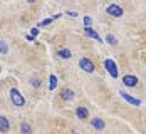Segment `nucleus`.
<instances>
[{"mask_svg":"<svg viewBox=\"0 0 146 134\" xmlns=\"http://www.w3.org/2000/svg\"><path fill=\"white\" fill-rule=\"evenodd\" d=\"M20 133L22 134H32V127H30V124L22 122V124H20Z\"/></svg>","mask_w":146,"mask_h":134,"instance_id":"4468645a","label":"nucleus"},{"mask_svg":"<svg viewBox=\"0 0 146 134\" xmlns=\"http://www.w3.org/2000/svg\"><path fill=\"white\" fill-rule=\"evenodd\" d=\"M106 12H108V15H111V17H121V15L124 14V10L117 3H109L108 9H106Z\"/></svg>","mask_w":146,"mask_h":134,"instance_id":"7ed1b4c3","label":"nucleus"},{"mask_svg":"<svg viewBox=\"0 0 146 134\" xmlns=\"http://www.w3.org/2000/svg\"><path fill=\"white\" fill-rule=\"evenodd\" d=\"M7 52H9V45L3 40H0V54H7Z\"/></svg>","mask_w":146,"mask_h":134,"instance_id":"dca6fc26","label":"nucleus"},{"mask_svg":"<svg viewBox=\"0 0 146 134\" xmlns=\"http://www.w3.org/2000/svg\"><path fill=\"white\" fill-rule=\"evenodd\" d=\"M106 42H108L109 45H116V44H117L116 37H114L113 34H108V35H106Z\"/></svg>","mask_w":146,"mask_h":134,"instance_id":"2eb2a0df","label":"nucleus"},{"mask_svg":"<svg viewBox=\"0 0 146 134\" xmlns=\"http://www.w3.org/2000/svg\"><path fill=\"white\" fill-rule=\"evenodd\" d=\"M76 116H77L79 119H88L89 111L86 109V107H77V109H76Z\"/></svg>","mask_w":146,"mask_h":134,"instance_id":"9d476101","label":"nucleus"},{"mask_svg":"<svg viewBox=\"0 0 146 134\" xmlns=\"http://www.w3.org/2000/svg\"><path fill=\"white\" fill-rule=\"evenodd\" d=\"M104 67H106V71L111 74V77H114L116 79L117 77V65H116V62L113 59H106L104 60Z\"/></svg>","mask_w":146,"mask_h":134,"instance_id":"20e7f679","label":"nucleus"},{"mask_svg":"<svg viewBox=\"0 0 146 134\" xmlns=\"http://www.w3.org/2000/svg\"><path fill=\"white\" fill-rule=\"evenodd\" d=\"M56 87H57V77H56L54 74H50L49 75V89L54 90Z\"/></svg>","mask_w":146,"mask_h":134,"instance_id":"ddd939ff","label":"nucleus"},{"mask_svg":"<svg viewBox=\"0 0 146 134\" xmlns=\"http://www.w3.org/2000/svg\"><path fill=\"white\" fill-rule=\"evenodd\" d=\"M57 55L60 59H69V57H71V50H69V49H59Z\"/></svg>","mask_w":146,"mask_h":134,"instance_id":"f8f14e48","label":"nucleus"},{"mask_svg":"<svg viewBox=\"0 0 146 134\" xmlns=\"http://www.w3.org/2000/svg\"><path fill=\"white\" fill-rule=\"evenodd\" d=\"M0 87H2V84H0Z\"/></svg>","mask_w":146,"mask_h":134,"instance_id":"b1692460","label":"nucleus"},{"mask_svg":"<svg viewBox=\"0 0 146 134\" xmlns=\"http://www.w3.org/2000/svg\"><path fill=\"white\" fill-rule=\"evenodd\" d=\"M91 22H92L91 17H84V24H86V27H91Z\"/></svg>","mask_w":146,"mask_h":134,"instance_id":"6ab92c4d","label":"nucleus"},{"mask_svg":"<svg viewBox=\"0 0 146 134\" xmlns=\"http://www.w3.org/2000/svg\"><path fill=\"white\" fill-rule=\"evenodd\" d=\"M10 101H12V104L17 106V107H22V106L25 104V99H24V96L19 92V89H10Z\"/></svg>","mask_w":146,"mask_h":134,"instance_id":"f257e3e1","label":"nucleus"},{"mask_svg":"<svg viewBox=\"0 0 146 134\" xmlns=\"http://www.w3.org/2000/svg\"><path fill=\"white\" fill-rule=\"evenodd\" d=\"M60 97H62L64 101H72V99H74V90L72 89H67V87H66V89H62V90H60Z\"/></svg>","mask_w":146,"mask_h":134,"instance_id":"1a4fd4ad","label":"nucleus"},{"mask_svg":"<svg viewBox=\"0 0 146 134\" xmlns=\"http://www.w3.org/2000/svg\"><path fill=\"white\" fill-rule=\"evenodd\" d=\"M67 15H71V17H77V14H76V12H67Z\"/></svg>","mask_w":146,"mask_h":134,"instance_id":"412c9836","label":"nucleus"},{"mask_svg":"<svg viewBox=\"0 0 146 134\" xmlns=\"http://www.w3.org/2000/svg\"><path fill=\"white\" fill-rule=\"evenodd\" d=\"M123 84H124L126 87H134V86L138 84V77H136V75H131V74L124 75V77H123Z\"/></svg>","mask_w":146,"mask_h":134,"instance_id":"39448f33","label":"nucleus"},{"mask_svg":"<svg viewBox=\"0 0 146 134\" xmlns=\"http://www.w3.org/2000/svg\"><path fill=\"white\" fill-rule=\"evenodd\" d=\"M91 124H92V127H96V129H104V121L101 117H94V119L91 121Z\"/></svg>","mask_w":146,"mask_h":134,"instance_id":"9b49d317","label":"nucleus"},{"mask_svg":"<svg viewBox=\"0 0 146 134\" xmlns=\"http://www.w3.org/2000/svg\"><path fill=\"white\" fill-rule=\"evenodd\" d=\"M79 67L84 71V72H88V74H91V72H94V69H96V65H94V62L91 59H88V57H82V59L79 60Z\"/></svg>","mask_w":146,"mask_h":134,"instance_id":"f03ea898","label":"nucleus"},{"mask_svg":"<svg viewBox=\"0 0 146 134\" xmlns=\"http://www.w3.org/2000/svg\"><path fill=\"white\" fill-rule=\"evenodd\" d=\"M72 134H77V133H72Z\"/></svg>","mask_w":146,"mask_h":134,"instance_id":"5701e85b","label":"nucleus"},{"mask_svg":"<svg viewBox=\"0 0 146 134\" xmlns=\"http://www.w3.org/2000/svg\"><path fill=\"white\" fill-rule=\"evenodd\" d=\"M30 84H32L34 87H39V86H40V81H39L37 77H32V79H30Z\"/></svg>","mask_w":146,"mask_h":134,"instance_id":"f3484780","label":"nucleus"},{"mask_svg":"<svg viewBox=\"0 0 146 134\" xmlns=\"http://www.w3.org/2000/svg\"><path fill=\"white\" fill-rule=\"evenodd\" d=\"M10 131V122L5 116H0V133H9Z\"/></svg>","mask_w":146,"mask_h":134,"instance_id":"423d86ee","label":"nucleus"},{"mask_svg":"<svg viewBox=\"0 0 146 134\" xmlns=\"http://www.w3.org/2000/svg\"><path fill=\"white\" fill-rule=\"evenodd\" d=\"M37 34H39V27H34V29H32V34H30V35H32V37L35 39V37H37Z\"/></svg>","mask_w":146,"mask_h":134,"instance_id":"aec40b11","label":"nucleus"},{"mask_svg":"<svg viewBox=\"0 0 146 134\" xmlns=\"http://www.w3.org/2000/svg\"><path fill=\"white\" fill-rule=\"evenodd\" d=\"M50 22H52V18H45V20H42V22L39 24V27H44V25H49Z\"/></svg>","mask_w":146,"mask_h":134,"instance_id":"a211bd4d","label":"nucleus"},{"mask_svg":"<svg viewBox=\"0 0 146 134\" xmlns=\"http://www.w3.org/2000/svg\"><path fill=\"white\" fill-rule=\"evenodd\" d=\"M121 97H123L126 102H129V104H133V106H139V104H141V101H139V99H136V97L129 96L128 92H121Z\"/></svg>","mask_w":146,"mask_h":134,"instance_id":"0eeeda50","label":"nucleus"},{"mask_svg":"<svg viewBox=\"0 0 146 134\" xmlns=\"http://www.w3.org/2000/svg\"><path fill=\"white\" fill-rule=\"evenodd\" d=\"M0 72H2V67H0Z\"/></svg>","mask_w":146,"mask_h":134,"instance_id":"4be33fe9","label":"nucleus"},{"mask_svg":"<svg viewBox=\"0 0 146 134\" xmlns=\"http://www.w3.org/2000/svg\"><path fill=\"white\" fill-rule=\"evenodd\" d=\"M84 34H86L88 37H91V39H94L96 42H101V37L98 35V32H96V30H92L91 27H84Z\"/></svg>","mask_w":146,"mask_h":134,"instance_id":"6e6552de","label":"nucleus"}]
</instances>
